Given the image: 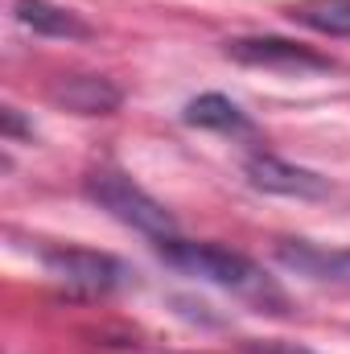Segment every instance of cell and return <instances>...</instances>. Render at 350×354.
<instances>
[{
	"mask_svg": "<svg viewBox=\"0 0 350 354\" xmlns=\"http://www.w3.org/2000/svg\"><path fill=\"white\" fill-rule=\"evenodd\" d=\"M181 120H185L190 128H210V132H248V128H252L248 115H243V107L231 103L227 95H214V91L190 99L185 111H181Z\"/></svg>",
	"mask_w": 350,
	"mask_h": 354,
	"instance_id": "9c48e42d",
	"label": "cell"
},
{
	"mask_svg": "<svg viewBox=\"0 0 350 354\" xmlns=\"http://www.w3.org/2000/svg\"><path fill=\"white\" fill-rule=\"evenodd\" d=\"M243 354H313V351L301 346V342H248Z\"/></svg>",
	"mask_w": 350,
	"mask_h": 354,
	"instance_id": "8fae6325",
	"label": "cell"
},
{
	"mask_svg": "<svg viewBox=\"0 0 350 354\" xmlns=\"http://www.w3.org/2000/svg\"><path fill=\"white\" fill-rule=\"evenodd\" d=\"M157 256L177 272L198 276V280H206V284H214L223 292H235V297H243V301H252L260 309L280 313L288 305V297L272 284V276L260 264H252L248 256L227 252L219 243H185V239L169 235V239H157Z\"/></svg>",
	"mask_w": 350,
	"mask_h": 354,
	"instance_id": "6da1fadb",
	"label": "cell"
},
{
	"mask_svg": "<svg viewBox=\"0 0 350 354\" xmlns=\"http://www.w3.org/2000/svg\"><path fill=\"white\" fill-rule=\"evenodd\" d=\"M276 260L288 272L322 280V284H350V248L326 252V248L305 243V239H276Z\"/></svg>",
	"mask_w": 350,
	"mask_h": 354,
	"instance_id": "8992f818",
	"label": "cell"
},
{
	"mask_svg": "<svg viewBox=\"0 0 350 354\" xmlns=\"http://www.w3.org/2000/svg\"><path fill=\"white\" fill-rule=\"evenodd\" d=\"M227 58L243 62V66H264V71H280V75H322L334 71V62L326 54H313L309 46L284 41V37H235L223 46Z\"/></svg>",
	"mask_w": 350,
	"mask_h": 354,
	"instance_id": "3957f363",
	"label": "cell"
},
{
	"mask_svg": "<svg viewBox=\"0 0 350 354\" xmlns=\"http://www.w3.org/2000/svg\"><path fill=\"white\" fill-rule=\"evenodd\" d=\"M243 177L252 189L276 194V198H297V202L330 198V177L313 174L305 165H293V161H280L276 153H252L243 161Z\"/></svg>",
	"mask_w": 350,
	"mask_h": 354,
	"instance_id": "277c9868",
	"label": "cell"
},
{
	"mask_svg": "<svg viewBox=\"0 0 350 354\" xmlns=\"http://www.w3.org/2000/svg\"><path fill=\"white\" fill-rule=\"evenodd\" d=\"M297 25L326 33V37H350V0H297L284 8Z\"/></svg>",
	"mask_w": 350,
	"mask_h": 354,
	"instance_id": "30bf717a",
	"label": "cell"
},
{
	"mask_svg": "<svg viewBox=\"0 0 350 354\" xmlns=\"http://www.w3.org/2000/svg\"><path fill=\"white\" fill-rule=\"evenodd\" d=\"M54 99L66 103V107L79 111V115H107V111L120 107V91L111 87L107 79H95V75H75V79H66L62 87L54 91Z\"/></svg>",
	"mask_w": 350,
	"mask_h": 354,
	"instance_id": "ba28073f",
	"label": "cell"
},
{
	"mask_svg": "<svg viewBox=\"0 0 350 354\" xmlns=\"http://www.w3.org/2000/svg\"><path fill=\"white\" fill-rule=\"evenodd\" d=\"M17 21L33 33H46V37H87V21H79V12L62 8V4H50V0H17L12 4Z\"/></svg>",
	"mask_w": 350,
	"mask_h": 354,
	"instance_id": "52a82bcc",
	"label": "cell"
},
{
	"mask_svg": "<svg viewBox=\"0 0 350 354\" xmlns=\"http://www.w3.org/2000/svg\"><path fill=\"white\" fill-rule=\"evenodd\" d=\"M87 198L103 214H111L116 223H124V227H132L149 239H169L177 231L174 214L153 194H145L132 177L116 174V169H95L87 177Z\"/></svg>",
	"mask_w": 350,
	"mask_h": 354,
	"instance_id": "7a4b0ae2",
	"label": "cell"
},
{
	"mask_svg": "<svg viewBox=\"0 0 350 354\" xmlns=\"http://www.w3.org/2000/svg\"><path fill=\"white\" fill-rule=\"evenodd\" d=\"M46 268L54 280H62L66 288H79V292H111L124 280L120 260H111L103 252H87V248H54V252H46Z\"/></svg>",
	"mask_w": 350,
	"mask_h": 354,
	"instance_id": "5b68a950",
	"label": "cell"
}]
</instances>
